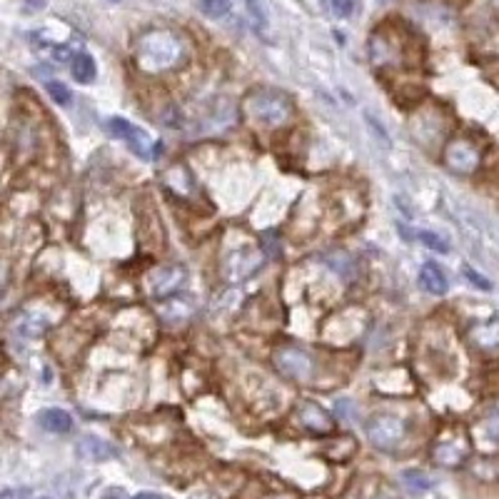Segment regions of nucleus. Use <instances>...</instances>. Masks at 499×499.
Here are the masks:
<instances>
[{
	"instance_id": "obj_1",
	"label": "nucleus",
	"mask_w": 499,
	"mask_h": 499,
	"mask_svg": "<svg viewBox=\"0 0 499 499\" xmlns=\"http://www.w3.org/2000/svg\"><path fill=\"white\" fill-rule=\"evenodd\" d=\"M190 45L178 30L153 28L135 40L133 60L143 73L160 75L175 70L188 60Z\"/></svg>"
},
{
	"instance_id": "obj_2",
	"label": "nucleus",
	"mask_w": 499,
	"mask_h": 499,
	"mask_svg": "<svg viewBox=\"0 0 499 499\" xmlns=\"http://www.w3.org/2000/svg\"><path fill=\"white\" fill-rule=\"evenodd\" d=\"M295 115V103L277 88H255L243 100V118L262 130L285 128Z\"/></svg>"
},
{
	"instance_id": "obj_3",
	"label": "nucleus",
	"mask_w": 499,
	"mask_h": 499,
	"mask_svg": "<svg viewBox=\"0 0 499 499\" xmlns=\"http://www.w3.org/2000/svg\"><path fill=\"white\" fill-rule=\"evenodd\" d=\"M262 262H265V255H262L260 245L252 243V240L243 238V235H238V238L233 240V243H225L223 248V277L228 282H243L248 280L250 275H255L257 270L262 267Z\"/></svg>"
},
{
	"instance_id": "obj_4",
	"label": "nucleus",
	"mask_w": 499,
	"mask_h": 499,
	"mask_svg": "<svg viewBox=\"0 0 499 499\" xmlns=\"http://www.w3.org/2000/svg\"><path fill=\"white\" fill-rule=\"evenodd\" d=\"M472 455V440L467 435V430L452 425L437 435L435 445L430 450V457L437 467H445V470H455L462 467Z\"/></svg>"
},
{
	"instance_id": "obj_5",
	"label": "nucleus",
	"mask_w": 499,
	"mask_h": 499,
	"mask_svg": "<svg viewBox=\"0 0 499 499\" xmlns=\"http://www.w3.org/2000/svg\"><path fill=\"white\" fill-rule=\"evenodd\" d=\"M272 365L285 380L297 385H310L317 377V362L307 350L295 345H280L272 352Z\"/></svg>"
},
{
	"instance_id": "obj_6",
	"label": "nucleus",
	"mask_w": 499,
	"mask_h": 499,
	"mask_svg": "<svg viewBox=\"0 0 499 499\" xmlns=\"http://www.w3.org/2000/svg\"><path fill=\"white\" fill-rule=\"evenodd\" d=\"M442 160H445L447 170H452L455 175H472L482 165V148L470 135H455L445 143Z\"/></svg>"
},
{
	"instance_id": "obj_7",
	"label": "nucleus",
	"mask_w": 499,
	"mask_h": 499,
	"mask_svg": "<svg viewBox=\"0 0 499 499\" xmlns=\"http://www.w3.org/2000/svg\"><path fill=\"white\" fill-rule=\"evenodd\" d=\"M405 40L392 25H382L370 35V58L377 68H400L405 63Z\"/></svg>"
},
{
	"instance_id": "obj_8",
	"label": "nucleus",
	"mask_w": 499,
	"mask_h": 499,
	"mask_svg": "<svg viewBox=\"0 0 499 499\" xmlns=\"http://www.w3.org/2000/svg\"><path fill=\"white\" fill-rule=\"evenodd\" d=\"M367 437H370L372 447L382 452H392L407 440V422L397 415H375L367 422Z\"/></svg>"
},
{
	"instance_id": "obj_9",
	"label": "nucleus",
	"mask_w": 499,
	"mask_h": 499,
	"mask_svg": "<svg viewBox=\"0 0 499 499\" xmlns=\"http://www.w3.org/2000/svg\"><path fill=\"white\" fill-rule=\"evenodd\" d=\"M185 280H188V272L183 265H160L150 270L145 285H148V295L153 300H168V297L178 295Z\"/></svg>"
},
{
	"instance_id": "obj_10",
	"label": "nucleus",
	"mask_w": 499,
	"mask_h": 499,
	"mask_svg": "<svg viewBox=\"0 0 499 499\" xmlns=\"http://www.w3.org/2000/svg\"><path fill=\"white\" fill-rule=\"evenodd\" d=\"M467 345L472 352H477L485 360H497L499 357V317H492L487 322H477L467 330Z\"/></svg>"
},
{
	"instance_id": "obj_11",
	"label": "nucleus",
	"mask_w": 499,
	"mask_h": 499,
	"mask_svg": "<svg viewBox=\"0 0 499 499\" xmlns=\"http://www.w3.org/2000/svg\"><path fill=\"white\" fill-rule=\"evenodd\" d=\"M105 130H108V135H113V138L125 140V143L130 145V150H135L140 158H155V155H158V150L153 148V140H150L140 128L130 125L128 120L110 118L108 123H105Z\"/></svg>"
},
{
	"instance_id": "obj_12",
	"label": "nucleus",
	"mask_w": 499,
	"mask_h": 499,
	"mask_svg": "<svg viewBox=\"0 0 499 499\" xmlns=\"http://www.w3.org/2000/svg\"><path fill=\"white\" fill-rule=\"evenodd\" d=\"M295 420L302 430L312 432V435H330V432L335 430V420H332L330 412H327L325 407L317 405V402H310V400L297 405Z\"/></svg>"
},
{
	"instance_id": "obj_13",
	"label": "nucleus",
	"mask_w": 499,
	"mask_h": 499,
	"mask_svg": "<svg viewBox=\"0 0 499 499\" xmlns=\"http://www.w3.org/2000/svg\"><path fill=\"white\" fill-rule=\"evenodd\" d=\"M160 320L165 322V325H183V322H188L190 317H193L195 312V302L188 300V297H168V300H163V305H160Z\"/></svg>"
},
{
	"instance_id": "obj_14",
	"label": "nucleus",
	"mask_w": 499,
	"mask_h": 499,
	"mask_svg": "<svg viewBox=\"0 0 499 499\" xmlns=\"http://www.w3.org/2000/svg\"><path fill=\"white\" fill-rule=\"evenodd\" d=\"M427 130H432V140H435V145L442 143V138H445V133H447V120L442 118V113L437 108L420 113L415 118V123H412V133H415L417 140L425 138Z\"/></svg>"
},
{
	"instance_id": "obj_15",
	"label": "nucleus",
	"mask_w": 499,
	"mask_h": 499,
	"mask_svg": "<svg viewBox=\"0 0 499 499\" xmlns=\"http://www.w3.org/2000/svg\"><path fill=\"white\" fill-rule=\"evenodd\" d=\"M78 457H80V460L93 462V465H95V462L113 460L115 450H113V445H108V442L103 440V437L85 435V437H80V442H78Z\"/></svg>"
},
{
	"instance_id": "obj_16",
	"label": "nucleus",
	"mask_w": 499,
	"mask_h": 499,
	"mask_svg": "<svg viewBox=\"0 0 499 499\" xmlns=\"http://www.w3.org/2000/svg\"><path fill=\"white\" fill-rule=\"evenodd\" d=\"M38 422L45 432H53V435H65V432L73 430V417H70L65 410H58V407L43 410L38 415Z\"/></svg>"
},
{
	"instance_id": "obj_17",
	"label": "nucleus",
	"mask_w": 499,
	"mask_h": 499,
	"mask_svg": "<svg viewBox=\"0 0 499 499\" xmlns=\"http://www.w3.org/2000/svg\"><path fill=\"white\" fill-rule=\"evenodd\" d=\"M420 285H422V290L430 292V295H445V292H447V277H445V272L440 270V265H435V262L422 265Z\"/></svg>"
},
{
	"instance_id": "obj_18",
	"label": "nucleus",
	"mask_w": 499,
	"mask_h": 499,
	"mask_svg": "<svg viewBox=\"0 0 499 499\" xmlns=\"http://www.w3.org/2000/svg\"><path fill=\"white\" fill-rule=\"evenodd\" d=\"M477 437L490 447H499V407L477 425Z\"/></svg>"
},
{
	"instance_id": "obj_19",
	"label": "nucleus",
	"mask_w": 499,
	"mask_h": 499,
	"mask_svg": "<svg viewBox=\"0 0 499 499\" xmlns=\"http://www.w3.org/2000/svg\"><path fill=\"white\" fill-rule=\"evenodd\" d=\"M73 78L78 80V83H93L95 80V73H98V68H95V60L90 58V55H85V53H80V55H75L73 58Z\"/></svg>"
},
{
	"instance_id": "obj_20",
	"label": "nucleus",
	"mask_w": 499,
	"mask_h": 499,
	"mask_svg": "<svg viewBox=\"0 0 499 499\" xmlns=\"http://www.w3.org/2000/svg\"><path fill=\"white\" fill-rule=\"evenodd\" d=\"M402 480H405V485H410L417 492H427L432 487V480L420 470H405L402 472Z\"/></svg>"
},
{
	"instance_id": "obj_21",
	"label": "nucleus",
	"mask_w": 499,
	"mask_h": 499,
	"mask_svg": "<svg viewBox=\"0 0 499 499\" xmlns=\"http://www.w3.org/2000/svg\"><path fill=\"white\" fill-rule=\"evenodd\" d=\"M200 10L213 20L225 18L230 13V0H200Z\"/></svg>"
},
{
	"instance_id": "obj_22",
	"label": "nucleus",
	"mask_w": 499,
	"mask_h": 499,
	"mask_svg": "<svg viewBox=\"0 0 499 499\" xmlns=\"http://www.w3.org/2000/svg\"><path fill=\"white\" fill-rule=\"evenodd\" d=\"M48 95L53 98V103L63 105V108H65V105H70V100H73L68 85H63L60 80H50V83H48Z\"/></svg>"
},
{
	"instance_id": "obj_23",
	"label": "nucleus",
	"mask_w": 499,
	"mask_h": 499,
	"mask_svg": "<svg viewBox=\"0 0 499 499\" xmlns=\"http://www.w3.org/2000/svg\"><path fill=\"white\" fill-rule=\"evenodd\" d=\"M417 238H420V243L427 245L430 250H435V252H450V245H447V240L442 238V235L430 233V230H422Z\"/></svg>"
},
{
	"instance_id": "obj_24",
	"label": "nucleus",
	"mask_w": 499,
	"mask_h": 499,
	"mask_svg": "<svg viewBox=\"0 0 499 499\" xmlns=\"http://www.w3.org/2000/svg\"><path fill=\"white\" fill-rule=\"evenodd\" d=\"M325 5L332 15H337V18H350L357 8L355 0H325Z\"/></svg>"
},
{
	"instance_id": "obj_25",
	"label": "nucleus",
	"mask_w": 499,
	"mask_h": 499,
	"mask_svg": "<svg viewBox=\"0 0 499 499\" xmlns=\"http://www.w3.org/2000/svg\"><path fill=\"white\" fill-rule=\"evenodd\" d=\"M330 262L332 265L330 267H335L337 272H340L342 277H350V275H355V265H352V260L347 255H342V252H335V255L330 257Z\"/></svg>"
},
{
	"instance_id": "obj_26",
	"label": "nucleus",
	"mask_w": 499,
	"mask_h": 499,
	"mask_svg": "<svg viewBox=\"0 0 499 499\" xmlns=\"http://www.w3.org/2000/svg\"><path fill=\"white\" fill-rule=\"evenodd\" d=\"M465 277H467V280H470L475 287H480V290H485V292L492 290V282L487 280V277H482L480 272H475L472 267H465Z\"/></svg>"
},
{
	"instance_id": "obj_27",
	"label": "nucleus",
	"mask_w": 499,
	"mask_h": 499,
	"mask_svg": "<svg viewBox=\"0 0 499 499\" xmlns=\"http://www.w3.org/2000/svg\"><path fill=\"white\" fill-rule=\"evenodd\" d=\"M337 412H340V415H345L347 420H350V417H355V415H357L355 402H350V400H340V402H337Z\"/></svg>"
},
{
	"instance_id": "obj_28",
	"label": "nucleus",
	"mask_w": 499,
	"mask_h": 499,
	"mask_svg": "<svg viewBox=\"0 0 499 499\" xmlns=\"http://www.w3.org/2000/svg\"><path fill=\"white\" fill-rule=\"evenodd\" d=\"M103 499H128V497H125L123 490H108V492L103 495Z\"/></svg>"
},
{
	"instance_id": "obj_29",
	"label": "nucleus",
	"mask_w": 499,
	"mask_h": 499,
	"mask_svg": "<svg viewBox=\"0 0 499 499\" xmlns=\"http://www.w3.org/2000/svg\"><path fill=\"white\" fill-rule=\"evenodd\" d=\"M133 499H163L158 495V492H140V495H135Z\"/></svg>"
},
{
	"instance_id": "obj_30",
	"label": "nucleus",
	"mask_w": 499,
	"mask_h": 499,
	"mask_svg": "<svg viewBox=\"0 0 499 499\" xmlns=\"http://www.w3.org/2000/svg\"><path fill=\"white\" fill-rule=\"evenodd\" d=\"M5 280H8V270L0 267V292H3V287H5Z\"/></svg>"
},
{
	"instance_id": "obj_31",
	"label": "nucleus",
	"mask_w": 499,
	"mask_h": 499,
	"mask_svg": "<svg viewBox=\"0 0 499 499\" xmlns=\"http://www.w3.org/2000/svg\"><path fill=\"white\" fill-rule=\"evenodd\" d=\"M375 499H392V497H375Z\"/></svg>"
},
{
	"instance_id": "obj_32",
	"label": "nucleus",
	"mask_w": 499,
	"mask_h": 499,
	"mask_svg": "<svg viewBox=\"0 0 499 499\" xmlns=\"http://www.w3.org/2000/svg\"><path fill=\"white\" fill-rule=\"evenodd\" d=\"M380 3H387V0H380Z\"/></svg>"
},
{
	"instance_id": "obj_33",
	"label": "nucleus",
	"mask_w": 499,
	"mask_h": 499,
	"mask_svg": "<svg viewBox=\"0 0 499 499\" xmlns=\"http://www.w3.org/2000/svg\"><path fill=\"white\" fill-rule=\"evenodd\" d=\"M43 499H45V497H43Z\"/></svg>"
}]
</instances>
